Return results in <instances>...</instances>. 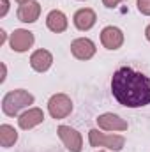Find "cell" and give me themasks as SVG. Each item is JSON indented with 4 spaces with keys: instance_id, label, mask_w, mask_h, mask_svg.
<instances>
[{
    "instance_id": "6da1fadb",
    "label": "cell",
    "mask_w": 150,
    "mask_h": 152,
    "mask_svg": "<svg viewBox=\"0 0 150 152\" xmlns=\"http://www.w3.org/2000/svg\"><path fill=\"white\" fill-rule=\"evenodd\" d=\"M113 97L127 108H141L150 104V76L133 67H118L111 76Z\"/></svg>"
},
{
    "instance_id": "7a4b0ae2",
    "label": "cell",
    "mask_w": 150,
    "mask_h": 152,
    "mask_svg": "<svg viewBox=\"0 0 150 152\" xmlns=\"http://www.w3.org/2000/svg\"><path fill=\"white\" fill-rule=\"evenodd\" d=\"M34 101H36L34 94H30L25 88H16V90H11V92H7L4 96V99H2V112L7 117H16V115H20L21 110H25L30 104H34Z\"/></svg>"
},
{
    "instance_id": "3957f363",
    "label": "cell",
    "mask_w": 150,
    "mask_h": 152,
    "mask_svg": "<svg viewBox=\"0 0 150 152\" xmlns=\"http://www.w3.org/2000/svg\"><path fill=\"white\" fill-rule=\"evenodd\" d=\"M88 142L90 147L95 149H110V151H122L125 145V138L122 134H108V133H101L99 129H90L88 131Z\"/></svg>"
},
{
    "instance_id": "277c9868",
    "label": "cell",
    "mask_w": 150,
    "mask_h": 152,
    "mask_svg": "<svg viewBox=\"0 0 150 152\" xmlns=\"http://www.w3.org/2000/svg\"><path fill=\"white\" fill-rule=\"evenodd\" d=\"M71 112H73V101L67 94L58 92V94H53L48 99V113L53 118L62 120L67 115H71Z\"/></svg>"
},
{
    "instance_id": "5b68a950",
    "label": "cell",
    "mask_w": 150,
    "mask_h": 152,
    "mask_svg": "<svg viewBox=\"0 0 150 152\" xmlns=\"http://www.w3.org/2000/svg\"><path fill=\"white\" fill-rule=\"evenodd\" d=\"M57 134H58L60 142L64 143V147L69 152H81L83 151V138H81V134L76 131L74 127L62 124V126H58Z\"/></svg>"
},
{
    "instance_id": "8992f818",
    "label": "cell",
    "mask_w": 150,
    "mask_h": 152,
    "mask_svg": "<svg viewBox=\"0 0 150 152\" xmlns=\"http://www.w3.org/2000/svg\"><path fill=\"white\" fill-rule=\"evenodd\" d=\"M34 42H36L34 32H30V30H27V28H16V30L11 34V37H9L11 48H12L14 51H18V53L28 51V50L34 46Z\"/></svg>"
},
{
    "instance_id": "52a82bcc",
    "label": "cell",
    "mask_w": 150,
    "mask_h": 152,
    "mask_svg": "<svg viewBox=\"0 0 150 152\" xmlns=\"http://www.w3.org/2000/svg\"><path fill=\"white\" fill-rule=\"evenodd\" d=\"M95 42L88 37H78L71 42V53L78 60H90L95 55Z\"/></svg>"
},
{
    "instance_id": "ba28073f",
    "label": "cell",
    "mask_w": 150,
    "mask_h": 152,
    "mask_svg": "<svg viewBox=\"0 0 150 152\" xmlns=\"http://www.w3.org/2000/svg\"><path fill=\"white\" fill-rule=\"evenodd\" d=\"M101 44L106 50H111V51L122 48V44H124V32L118 27H113V25L104 27L101 30Z\"/></svg>"
},
{
    "instance_id": "9c48e42d",
    "label": "cell",
    "mask_w": 150,
    "mask_h": 152,
    "mask_svg": "<svg viewBox=\"0 0 150 152\" xmlns=\"http://www.w3.org/2000/svg\"><path fill=\"white\" fill-rule=\"evenodd\" d=\"M97 127L103 131H127V122L117 113H103L95 118Z\"/></svg>"
},
{
    "instance_id": "30bf717a",
    "label": "cell",
    "mask_w": 150,
    "mask_h": 152,
    "mask_svg": "<svg viewBox=\"0 0 150 152\" xmlns=\"http://www.w3.org/2000/svg\"><path fill=\"white\" fill-rule=\"evenodd\" d=\"M95 21H97V14H95V11L90 9V7L78 9V11L74 12V16H73L74 27L78 28V30H81V32L90 30V28L95 25Z\"/></svg>"
},
{
    "instance_id": "8fae6325",
    "label": "cell",
    "mask_w": 150,
    "mask_h": 152,
    "mask_svg": "<svg viewBox=\"0 0 150 152\" xmlns=\"http://www.w3.org/2000/svg\"><path fill=\"white\" fill-rule=\"evenodd\" d=\"M44 122V112L41 108H27L23 113L18 117V126L23 131H28Z\"/></svg>"
},
{
    "instance_id": "7c38bea8",
    "label": "cell",
    "mask_w": 150,
    "mask_h": 152,
    "mask_svg": "<svg viewBox=\"0 0 150 152\" xmlns=\"http://www.w3.org/2000/svg\"><path fill=\"white\" fill-rule=\"evenodd\" d=\"M16 16L21 23H36L41 16V4L37 0H30L27 4H21L16 11Z\"/></svg>"
},
{
    "instance_id": "4fadbf2b",
    "label": "cell",
    "mask_w": 150,
    "mask_h": 152,
    "mask_svg": "<svg viewBox=\"0 0 150 152\" xmlns=\"http://www.w3.org/2000/svg\"><path fill=\"white\" fill-rule=\"evenodd\" d=\"M53 66V55L51 51L41 48V50H36L32 55H30V67L37 73H46L50 67Z\"/></svg>"
},
{
    "instance_id": "5bb4252c",
    "label": "cell",
    "mask_w": 150,
    "mask_h": 152,
    "mask_svg": "<svg viewBox=\"0 0 150 152\" xmlns=\"http://www.w3.org/2000/svg\"><path fill=\"white\" fill-rule=\"evenodd\" d=\"M46 27H48L51 32H55V34H62V32L67 30L69 20H67V16H66L60 9H53V11H50L48 16H46Z\"/></svg>"
},
{
    "instance_id": "9a60e30c",
    "label": "cell",
    "mask_w": 150,
    "mask_h": 152,
    "mask_svg": "<svg viewBox=\"0 0 150 152\" xmlns=\"http://www.w3.org/2000/svg\"><path fill=\"white\" fill-rule=\"evenodd\" d=\"M16 142H18V131L11 124H2L0 126V145L4 149H9Z\"/></svg>"
},
{
    "instance_id": "2e32d148",
    "label": "cell",
    "mask_w": 150,
    "mask_h": 152,
    "mask_svg": "<svg viewBox=\"0 0 150 152\" xmlns=\"http://www.w3.org/2000/svg\"><path fill=\"white\" fill-rule=\"evenodd\" d=\"M136 7L143 16H150V0H136Z\"/></svg>"
},
{
    "instance_id": "e0dca14e",
    "label": "cell",
    "mask_w": 150,
    "mask_h": 152,
    "mask_svg": "<svg viewBox=\"0 0 150 152\" xmlns=\"http://www.w3.org/2000/svg\"><path fill=\"white\" fill-rule=\"evenodd\" d=\"M122 2H125V0H103V5L108 7V9H113V7H117L118 4H122Z\"/></svg>"
},
{
    "instance_id": "ac0fdd59",
    "label": "cell",
    "mask_w": 150,
    "mask_h": 152,
    "mask_svg": "<svg viewBox=\"0 0 150 152\" xmlns=\"http://www.w3.org/2000/svg\"><path fill=\"white\" fill-rule=\"evenodd\" d=\"M2 7H0V18H4L7 12H9V0H0Z\"/></svg>"
},
{
    "instance_id": "d6986e66",
    "label": "cell",
    "mask_w": 150,
    "mask_h": 152,
    "mask_svg": "<svg viewBox=\"0 0 150 152\" xmlns=\"http://www.w3.org/2000/svg\"><path fill=\"white\" fill-rule=\"evenodd\" d=\"M5 75H7V67H5V64H2V76H0V83H4V81H5Z\"/></svg>"
},
{
    "instance_id": "ffe728a7",
    "label": "cell",
    "mask_w": 150,
    "mask_h": 152,
    "mask_svg": "<svg viewBox=\"0 0 150 152\" xmlns=\"http://www.w3.org/2000/svg\"><path fill=\"white\" fill-rule=\"evenodd\" d=\"M5 39H7L5 30H0V44H4V42H5Z\"/></svg>"
},
{
    "instance_id": "44dd1931",
    "label": "cell",
    "mask_w": 150,
    "mask_h": 152,
    "mask_svg": "<svg viewBox=\"0 0 150 152\" xmlns=\"http://www.w3.org/2000/svg\"><path fill=\"white\" fill-rule=\"evenodd\" d=\"M145 37H147V41L150 42V25H147V28H145Z\"/></svg>"
},
{
    "instance_id": "7402d4cb",
    "label": "cell",
    "mask_w": 150,
    "mask_h": 152,
    "mask_svg": "<svg viewBox=\"0 0 150 152\" xmlns=\"http://www.w3.org/2000/svg\"><path fill=\"white\" fill-rule=\"evenodd\" d=\"M16 2H18V4L21 5V4H27V2H30V0H16Z\"/></svg>"
},
{
    "instance_id": "603a6c76",
    "label": "cell",
    "mask_w": 150,
    "mask_h": 152,
    "mask_svg": "<svg viewBox=\"0 0 150 152\" xmlns=\"http://www.w3.org/2000/svg\"><path fill=\"white\" fill-rule=\"evenodd\" d=\"M97 152H106V151H97Z\"/></svg>"
}]
</instances>
